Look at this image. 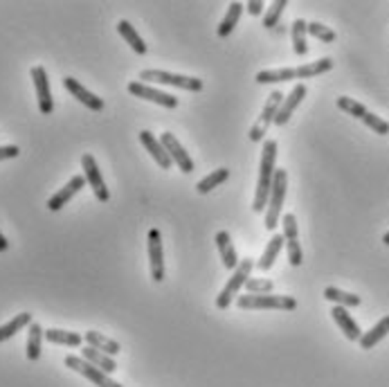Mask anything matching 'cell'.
Masks as SVG:
<instances>
[{
	"mask_svg": "<svg viewBox=\"0 0 389 387\" xmlns=\"http://www.w3.org/2000/svg\"><path fill=\"white\" fill-rule=\"evenodd\" d=\"M333 68V59H317V61L304 63L297 68H277V70H261L257 75V83H279V81H293V79H311V77L324 75Z\"/></svg>",
	"mask_w": 389,
	"mask_h": 387,
	"instance_id": "7a4b0ae2",
	"label": "cell"
},
{
	"mask_svg": "<svg viewBox=\"0 0 389 387\" xmlns=\"http://www.w3.org/2000/svg\"><path fill=\"white\" fill-rule=\"evenodd\" d=\"M30 324H32V313H19L14 320L0 326V342L14 338L16 333H19L21 329H25V326H30Z\"/></svg>",
	"mask_w": 389,
	"mask_h": 387,
	"instance_id": "f546056e",
	"label": "cell"
},
{
	"mask_svg": "<svg viewBox=\"0 0 389 387\" xmlns=\"http://www.w3.org/2000/svg\"><path fill=\"white\" fill-rule=\"evenodd\" d=\"M140 142H142V147H145L151 153V156H154V160L162 169H171L174 167V162H171V158H169V153L165 151L162 142H160L151 131H142L140 133Z\"/></svg>",
	"mask_w": 389,
	"mask_h": 387,
	"instance_id": "2e32d148",
	"label": "cell"
},
{
	"mask_svg": "<svg viewBox=\"0 0 389 387\" xmlns=\"http://www.w3.org/2000/svg\"><path fill=\"white\" fill-rule=\"evenodd\" d=\"M117 32L122 34L124 41L129 43L131 50H133L135 54H140V57H145V54H147V43L142 41V37L138 34V30H135L129 21H120V23H117Z\"/></svg>",
	"mask_w": 389,
	"mask_h": 387,
	"instance_id": "7402d4cb",
	"label": "cell"
},
{
	"mask_svg": "<svg viewBox=\"0 0 389 387\" xmlns=\"http://www.w3.org/2000/svg\"><path fill=\"white\" fill-rule=\"evenodd\" d=\"M337 108L344 110L346 115H351V117H356V119H365V115L369 113V110L360 104V101L356 99H351V97H337Z\"/></svg>",
	"mask_w": 389,
	"mask_h": 387,
	"instance_id": "1f68e13d",
	"label": "cell"
},
{
	"mask_svg": "<svg viewBox=\"0 0 389 387\" xmlns=\"http://www.w3.org/2000/svg\"><path fill=\"white\" fill-rule=\"evenodd\" d=\"M324 297L328 299V302H335V306H360V295H353V293H346V290H340L335 286H326L324 288Z\"/></svg>",
	"mask_w": 389,
	"mask_h": 387,
	"instance_id": "f1b7e54d",
	"label": "cell"
},
{
	"mask_svg": "<svg viewBox=\"0 0 389 387\" xmlns=\"http://www.w3.org/2000/svg\"><path fill=\"white\" fill-rule=\"evenodd\" d=\"M387 333H389V315H385L376 326H371L367 333H362V338L358 342H360L362 349H374Z\"/></svg>",
	"mask_w": 389,
	"mask_h": 387,
	"instance_id": "cb8c5ba5",
	"label": "cell"
},
{
	"mask_svg": "<svg viewBox=\"0 0 389 387\" xmlns=\"http://www.w3.org/2000/svg\"><path fill=\"white\" fill-rule=\"evenodd\" d=\"M129 92L135 95V97L154 101V104H160L165 108H176V106H178V97H174V95L162 92V90L151 88L149 83H142V81H131L129 83Z\"/></svg>",
	"mask_w": 389,
	"mask_h": 387,
	"instance_id": "4fadbf2b",
	"label": "cell"
},
{
	"mask_svg": "<svg viewBox=\"0 0 389 387\" xmlns=\"http://www.w3.org/2000/svg\"><path fill=\"white\" fill-rule=\"evenodd\" d=\"M32 79H34V88H36V99H39V110L43 115H50L54 110V101H52V90H50V79L43 66H34L32 68Z\"/></svg>",
	"mask_w": 389,
	"mask_h": 387,
	"instance_id": "8fae6325",
	"label": "cell"
},
{
	"mask_svg": "<svg viewBox=\"0 0 389 387\" xmlns=\"http://www.w3.org/2000/svg\"><path fill=\"white\" fill-rule=\"evenodd\" d=\"M284 244H286L284 235H275L273 239L268 241L266 250H264V255H261V259H259V264H257V268H259L261 272H268L270 268H273V266H275V259L279 257V252H282Z\"/></svg>",
	"mask_w": 389,
	"mask_h": 387,
	"instance_id": "44dd1931",
	"label": "cell"
},
{
	"mask_svg": "<svg viewBox=\"0 0 389 387\" xmlns=\"http://www.w3.org/2000/svg\"><path fill=\"white\" fill-rule=\"evenodd\" d=\"M7 248H10V241H7L3 232H0V252H7Z\"/></svg>",
	"mask_w": 389,
	"mask_h": 387,
	"instance_id": "f35d334b",
	"label": "cell"
},
{
	"mask_svg": "<svg viewBox=\"0 0 389 387\" xmlns=\"http://www.w3.org/2000/svg\"><path fill=\"white\" fill-rule=\"evenodd\" d=\"M252 268H255V261H252L250 257H248V259H241L239 261V266H236V268L232 270L230 281L225 284V288L221 290V295L216 297V308H218V311H225V308H230L232 299L239 295V290L245 286V281L250 279Z\"/></svg>",
	"mask_w": 389,
	"mask_h": 387,
	"instance_id": "5b68a950",
	"label": "cell"
},
{
	"mask_svg": "<svg viewBox=\"0 0 389 387\" xmlns=\"http://www.w3.org/2000/svg\"><path fill=\"white\" fill-rule=\"evenodd\" d=\"M304 97H306V86L297 83V86H295V88L284 97L282 106H279V110H277L275 124H277V126H284L286 122H288V119L293 117V113H295V108H297L302 101H304Z\"/></svg>",
	"mask_w": 389,
	"mask_h": 387,
	"instance_id": "9a60e30c",
	"label": "cell"
},
{
	"mask_svg": "<svg viewBox=\"0 0 389 387\" xmlns=\"http://www.w3.org/2000/svg\"><path fill=\"white\" fill-rule=\"evenodd\" d=\"M140 81L142 83H167V86H176V88H182V90H191V92L202 90V81L198 77L174 75L167 70H142Z\"/></svg>",
	"mask_w": 389,
	"mask_h": 387,
	"instance_id": "8992f818",
	"label": "cell"
},
{
	"mask_svg": "<svg viewBox=\"0 0 389 387\" xmlns=\"http://www.w3.org/2000/svg\"><path fill=\"white\" fill-rule=\"evenodd\" d=\"M83 185H86V178H83V176H72V178H70V183H67L63 189H59V192L52 196V199L48 201V210H50V212H59L67 201L72 199L74 194L79 192V189H81Z\"/></svg>",
	"mask_w": 389,
	"mask_h": 387,
	"instance_id": "e0dca14e",
	"label": "cell"
},
{
	"mask_svg": "<svg viewBox=\"0 0 389 387\" xmlns=\"http://www.w3.org/2000/svg\"><path fill=\"white\" fill-rule=\"evenodd\" d=\"M45 340L52 345H65V347H81L83 345V335L74 331H63V329H48Z\"/></svg>",
	"mask_w": 389,
	"mask_h": 387,
	"instance_id": "4316f807",
	"label": "cell"
},
{
	"mask_svg": "<svg viewBox=\"0 0 389 387\" xmlns=\"http://www.w3.org/2000/svg\"><path fill=\"white\" fill-rule=\"evenodd\" d=\"M65 367H70L72 372H77L83 378H88V381H92L97 387H124L117 381H113L106 372H101L99 367L90 365L88 360H83L81 356H65Z\"/></svg>",
	"mask_w": 389,
	"mask_h": 387,
	"instance_id": "ba28073f",
	"label": "cell"
},
{
	"mask_svg": "<svg viewBox=\"0 0 389 387\" xmlns=\"http://www.w3.org/2000/svg\"><path fill=\"white\" fill-rule=\"evenodd\" d=\"M245 288H248L250 295H268L273 293L275 284L270 279H248L245 281Z\"/></svg>",
	"mask_w": 389,
	"mask_h": 387,
	"instance_id": "e575fe53",
	"label": "cell"
},
{
	"mask_svg": "<svg viewBox=\"0 0 389 387\" xmlns=\"http://www.w3.org/2000/svg\"><path fill=\"white\" fill-rule=\"evenodd\" d=\"M83 342H86L88 347L92 349H99V351H104V354L108 356H117L122 351L120 347V342H115L111 338H106V335H101L99 331H86V335H83Z\"/></svg>",
	"mask_w": 389,
	"mask_h": 387,
	"instance_id": "ffe728a7",
	"label": "cell"
},
{
	"mask_svg": "<svg viewBox=\"0 0 389 387\" xmlns=\"http://www.w3.org/2000/svg\"><path fill=\"white\" fill-rule=\"evenodd\" d=\"M284 97H286V95L282 90H273V92L268 95V101H266L264 110H261L259 119H257L255 126H252L250 133H248L250 135V142H261V140H264L266 133H268V126L275 124L277 110H279V106H282Z\"/></svg>",
	"mask_w": 389,
	"mask_h": 387,
	"instance_id": "52a82bcc",
	"label": "cell"
},
{
	"mask_svg": "<svg viewBox=\"0 0 389 387\" xmlns=\"http://www.w3.org/2000/svg\"><path fill=\"white\" fill-rule=\"evenodd\" d=\"M275 160H277V142L275 140H266L264 151H261L259 183H257L255 201H252V210H255L257 214L268 208L270 192H273V183H275V171H277Z\"/></svg>",
	"mask_w": 389,
	"mask_h": 387,
	"instance_id": "6da1fadb",
	"label": "cell"
},
{
	"mask_svg": "<svg viewBox=\"0 0 389 387\" xmlns=\"http://www.w3.org/2000/svg\"><path fill=\"white\" fill-rule=\"evenodd\" d=\"M236 306L245 311H266V308H277V311H295L297 299L291 295H239Z\"/></svg>",
	"mask_w": 389,
	"mask_h": 387,
	"instance_id": "277c9868",
	"label": "cell"
},
{
	"mask_svg": "<svg viewBox=\"0 0 389 387\" xmlns=\"http://www.w3.org/2000/svg\"><path fill=\"white\" fill-rule=\"evenodd\" d=\"M286 187H288V174H286V169H277V171H275L273 192H270V201H268L266 221H264L266 230H275V228L279 226V221H282V217H284Z\"/></svg>",
	"mask_w": 389,
	"mask_h": 387,
	"instance_id": "3957f363",
	"label": "cell"
},
{
	"mask_svg": "<svg viewBox=\"0 0 389 387\" xmlns=\"http://www.w3.org/2000/svg\"><path fill=\"white\" fill-rule=\"evenodd\" d=\"M308 34L311 37H315V39H319L322 43H333L335 39H337V34L331 30V28H326V25H322V23H308Z\"/></svg>",
	"mask_w": 389,
	"mask_h": 387,
	"instance_id": "836d02e7",
	"label": "cell"
},
{
	"mask_svg": "<svg viewBox=\"0 0 389 387\" xmlns=\"http://www.w3.org/2000/svg\"><path fill=\"white\" fill-rule=\"evenodd\" d=\"M241 12H243V5H241V3H232L230 7H227L225 19L218 23V28H216L218 39H227V37H230V34L234 32L236 23H239V19H241Z\"/></svg>",
	"mask_w": 389,
	"mask_h": 387,
	"instance_id": "d4e9b609",
	"label": "cell"
},
{
	"mask_svg": "<svg viewBox=\"0 0 389 387\" xmlns=\"http://www.w3.org/2000/svg\"><path fill=\"white\" fill-rule=\"evenodd\" d=\"M227 178H230V169H225V167L214 169V171H211V174H207V176L202 178L200 183L196 185V192H198V194H209L214 187L223 185Z\"/></svg>",
	"mask_w": 389,
	"mask_h": 387,
	"instance_id": "4dcf8cb0",
	"label": "cell"
},
{
	"mask_svg": "<svg viewBox=\"0 0 389 387\" xmlns=\"http://www.w3.org/2000/svg\"><path fill=\"white\" fill-rule=\"evenodd\" d=\"M288 7V0H277V3H273L268 7V14L264 16V28L266 30H273L275 25L279 23V19H282L284 10Z\"/></svg>",
	"mask_w": 389,
	"mask_h": 387,
	"instance_id": "d6a6232c",
	"label": "cell"
},
{
	"mask_svg": "<svg viewBox=\"0 0 389 387\" xmlns=\"http://www.w3.org/2000/svg\"><path fill=\"white\" fill-rule=\"evenodd\" d=\"M81 167H83V178L88 180V185L92 187L95 196H97L101 203H106L108 199H111V192H108V187H106V183H104V176H101L97 162H95V158L90 156V153H83Z\"/></svg>",
	"mask_w": 389,
	"mask_h": 387,
	"instance_id": "9c48e42d",
	"label": "cell"
},
{
	"mask_svg": "<svg viewBox=\"0 0 389 387\" xmlns=\"http://www.w3.org/2000/svg\"><path fill=\"white\" fill-rule=\"evenodd\" d=\"M383 244H385V246H389V232H387V235L383 237Z\"/></svg>",
	"mask_w": 389,
	"mask_h": 387,
	"instance_id": "ab89813d",
	"label": "cell"
},
{
	"mask_svg": "<svg viewBox=\"0 0 389 387\" xmlns=\"http://www.w3.org/2000/svg\"><path fill=\"white\" fill-rule=\"evenodd\" d=\"M160 142H162V147L169 153V158H171L174 165H178V169L182 171V174H191L193 160H191L189 153L182 149V144L176 140V135L174 133H162L160 135Z\"/></svg>",
	"mask_w": 389,
	"mask_h": 387,
	"instance_id": "7c38bea8",
	"label": "cell"
},
{
	"mask_svg": "<svg viewBox=\"0 0 389 387\" xmlns=\"http://www.w3.org/2000/svg\"><path fill=\"white\" fill-rule=\"evenodd\" d=\"M43 338H45L43 326L32 322L30 324V335H28V360H32V363H36V360L41 358V342H43Z\"/></svg>",
	"mask_w": 389,
	"mask_h": 387,
	"instance_id": "83f0119b",
	"label": "cell"
},
{
	"mask_svg": "<svg viewBox=\"0 0 389 387\" xmlns=\"http://www.w3.org/2000/svg\"><path fill=\"white\" fill-rule=\"evenodd\" d=\"M63 88L70 92L77 101H81L83 106H88L90 110H97V113H99V110H104V99L97 97V95H92L88 88H83V86L74 79V77H65Z\"/></svg>",
	"mask_w": 389,
	"mask_h": 387,
	"instance_id": "5bb4252c",
	"label": "cell"
},
{
	"mask_svg": "<svg viewBox=\"0 0 389 387\" xmlns=\"http://www.w3.org/2000/svg\"><path fill=\"white\" fill-rule=\"evenodd\" d=\"M149 264L154 281L165 279V250H162V235L158 228L149 230Z\"/></svg>",
	"mask_w": 389,
	"mask_h": 387,
	"instance_id": "30bf717a",
	"label": "cell"
},
{
	"mask_svg": "<svg viewBox=\"0 0 389 387\" xmlns=\"http://www.w3.org/2000/svg\"><path fill=\"white\" fill-rule=\"evenodd\" d=\"M362 122H365V126H369L371 131L378 133V135H387V133H389V122H385L383 117H378V115H374V113H367Z\"/></svg>",
	"mask_w": 389,
	"mask_h": 387,
	"instance_id": "d590c367",
	"label": "cell"
},
{
	"mask_svg": "<svg viewBox=\"0 0 389 387\" xmlns=\"http://www.w3.org/2000/svg\"><path fill=\"white\" fill-rule=\"evenodd\" d=\"M245 10H248L252 16H259L261 12H264V3H261V0H250V3L245 5Z\"/></svg>",
	"mask_w": 389,
	"mask_h": 387,
	"instance_id": "74e56055",
	"label": "cell"
},
{
	"mask_svg": "<svg viewBox=\"0 0 389 387\" xmlns=\"http://www.w3.org/2000/svg\"><path fill=\"white\" fill-rule=\"evenodd\" d=\"M331 315H333L335 324L340 326V331L346 335V340L358 342V340L362 338V331H360L358 322L353 320V317H351L349 313H346V308H344V306H333V308H331Z\"/></svg>",
	"mask_w": 389,
	"mask_h": 387,
	"instance_id": "ac0fdd59",
	"label": "cell"
},
{
	"mask_svg": "<svg viewBox=\"0 0 389 387\" xmlns=\"http://www.w3.org/2000/svg\"><path fill=\"white\" fill-rule=\"evenodd\" d=\"M308 23L306 21H293V28H291V39H293V50L297 57H304L308 52V43H306V34H308Z\"/></svg>",
	"mask_w": 389,
	"mask_h": 387,
	"instance_id": "484cf974",
	"label": "cell"
},
{
	"mask_svg": "<svg viewBox=\"0 0 389 387\" xmlns=\"http://www.w3.org/2000/svg\"><path fill=\"white\" fill-rule=\"evenodd\" d=\"M216 248H218V255H221V259H223V266L227 270H234L236 266H239V257H236V250H234V244H232V237H230V232H225L221 230L216 235Z\"/></svg>",
	"mask_w": 389,
	"mask_h": 387,
	"instance_id": "d6986e66",
	"label": "cell"
},
{
	"mask_svg": "<svg viewBox=\"0 0 389 387\" xmlns=\"http://www.w3.org/2000/svg\"><path fill=\"white\" fill-rule=\"evenodd\" d=\"M21 149L14 147V144H7V147H0V160H10V158H19Z\"/></svg>",
	"mask_w": 389,
	"mask_h": 387,
	"instance_id": "8d00e7d4",
	"label": "cell"
},
{
	"mask_svg": "<svg viewBox=\"0 0 389 387\" xmlns=\"http://www.w3.org/2000/svg\"><path fill=\"white\" fill-rule=\"evenodd\" d=\"M81 358L83 360H88L90 365H95L99 367L101 372H106V374H113L115 369H117V363L115 360L104 354V351H99V349H92V347H86V349H81Z\"/></svg>",
	"mask_w": 389,
	"mask_h": 387,
	"instance_id": "603a6c76",
	"label": "cell"
}]
</instances>
